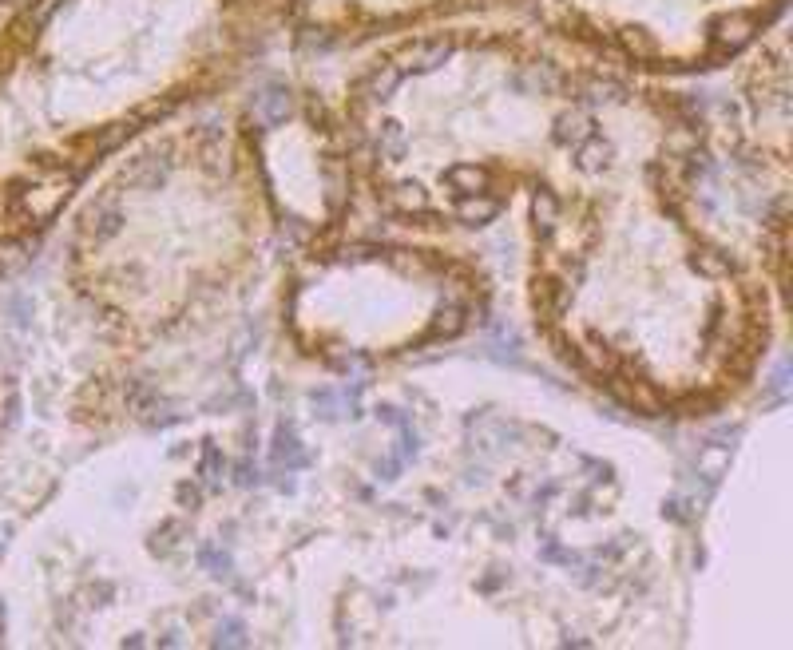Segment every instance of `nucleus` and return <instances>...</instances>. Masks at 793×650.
<instances>
[{"label":"nucleus","instance_id":"6","mask_svg":"<svg viewBox=\"0 0 793 650\" xmlns=\"http://www.w3.org/2000/svg\"><path fill=\"white\" fill-rule=\"evenodd\" d=\"M595 131H591V115L587 111H567L556 119V139L567 143V147H579L583 139H591Z\"/></svg>","mask_w":793,"mask_h":650},{"label":"nucleus","instance_id":"4","mask_svg":"<svg viewBox=\"0 0 793 650\" xmlns=\"http://www.w3.org/2000/svg\"><path fill=\"white\" fill-rule=\"evenodd\" d=\"M254 108H258V115H262L266 123H282V119L294 111V96H290L282 84H270V88L254 100Z\"/></svg>","mask_w":793,"mask_h":650},{"label":"nucleus","instance_id":"2","mask_svg":"<svg viewBox=\"0 0 793 650\" xmlns=\"http://www.w3.org/2000/svg\"><path fill=\"white\" fill-rule=\"evenodd\" d=\"M496 215H500V199L488 195V191H480V195H460V203H456V218H460L464 226H488Z\"/></svg>","mask_w":793,"mask_h":650},{"label":"nucleus","instance_id":"1","mask_svg":"<svg viewBox=\"0 0 793 650\" xmlns=\"http://www.w3.org/2000/svg\"><path fill=\"white\" fill-rule=\"evenodd\" d=\"M758 32V20L746 16V12H730V16H718L714 20V40H718V52L722 56H734L738 48H746Z\"/></svg>","mask_w":793,"mask_h":650},{"label":"nucleus","instance_id":"17","mask_svg":"<svg viewBox=\"0 0 793 650\" xmlns=\"http://www.w3.org/2000/svg\"><path fill=\"white\" fill-rule=\"evenodd\" d=\"M28 318H32V302L28 298H12V322L24 325Z\"/></svg>","mask_w":793,"mask_h":650},{"label":"nucleus","instance_id":"8","mask_svg":"<svg viewBox=\"0 0 793 650\" xmlns=\"http://www.w3.org/2000/svg\"><path fill=\"white\" fill-rule=\"evenodd\" d=\"M611 155H615L611 143H603L599 135H591V139L579 143V167H583V171H603V167L611 163Z\"/></svg>","mask_w":793,"mask_h":650},{"label":"nucleus","instance_id":"16","mask_svg":"<svg viewBox=\"0 0 793 650\" xmlns=\"http://www.w3.org/2000/svg\"><path fill=\"white\" fill-rule=\"evenodd\" d=\"M199 559L211 567V575H219V579H223V575H230V555H227V551H219V547H203V555H199Z\"/></svg>","mask_w":793,"mask_h":650},{"label":"nucleus","instance_id":"3","mask_svg":"<svg viewBox=\"0 0 793 650\" xmlns=\"http://www.w3.org/2000/svg\"><path fill=\"white\" fill-rule=\"evenodd\" d=\"M119 226H123V215H119L115 199H100V203H92V207H88V215H84V230H88V234H96V238H112Z\"/></svg>","mask_w":793,"mask_h":650},{"label":"nucleus","instance_id":"18","mask_svg":"<svg viewBox=\"0 0 793 650\" xmlns=\"http://www.w3.org/2000/svg\"><path fill=\"white\" fill-rule=\"evenodd\" d=\"M0 4H8V8H24V4H32V0H0Z\"/></svg>","mask_w":793,"mask_h":650},{"label":"nucleus","instance_id":"11","mask_svg":"<svg viewBox=\"0 0 793 650\" xmlns=\"http://www.w3.org/2000/svg\"><path fill=\"white\" fill-rule=\"evenodd\" d=\"M377 151H381L385 159H397V155L405 151V127H401V123H381V131H377Z\"/></svg>","mask_w":793,"mask_h":650},{"label":"nucleus","instance_id":"5","mask_svg":"<svg viewBox=\"0 0 793 650\" xmlns=\"http://www.w3.org/2000/svg\"><path fill=\"white\" fill-rule=\"evenodd\" d=\"M488 171L484 167H476V163H460L449 171V187H453L456 195H480V191H488Z\"/></svg>","mask_w":793,"mask_h":650},{"label":"nucleus","instance_id":"7","mask_svg":"<svg viewBox=\"0 0 793 650\" xmlns=\"http://www.w3.org/2000/svg\"><path fill=\"white\" fill-rule=\"evenodd\" d=\"M532 218H536V230H540V234H552L556 222H560V199H556L552 191H536V199H532Z\"/></svg>","mask_w":793,"mask_h":650},{"label":"nucleus","instance_id":"14","mask_svg":"<svg viewBox=\"0 0 793 650\" xmlns=\"http://www.w3.org/2000/svg\"><path fill=\"white\" fill-rule=\"evenodd\" d=\"M397 80H401V72H397V68H377V72H369V76H365V84H361V88H365L369 96H389V92L397 88Z\"/></svg>","mask_w":793,"mask_h":650},{"label":"nucleus","instance_id":"10","mask_svg":"<svg viewBox=\"0 0 793 650\" xmlns=\"http://www.w3.org/2000/svg\"><path fill=\"white\" fill-rule=\"evenodd\" d=\"M274 464H286V468L306 464V452L298 448L294 433H286V429H278V440H274Z\"/></svg>","mask_w":793,"mask_h":650},{"label":"nucleus","instance_id":"12","mask_svg":"<svg viewBox=\"0 0 793 650\" xmlns=\"http://www.w3.org/2000/svg\"><path fill=\"white\" fill-rule=\"evenodd\" d=\"M163 175H167V167H163L155 155H147V159H139V163L131 167V183H139V187H159Z\"/></svg>","mask_w":793,"mask_h":650},{"label":"nucleus","instance_id":"15","mask_svg":"<svg viewBox=\"0 0 793 650\" xmlns=\"http://www.w3.org/2000/svg\"><path fill=\"white\" fill-rule=\"evenodd\" d=\"M694 270L718 278V274H730V258H726L722 250H698V254H694Z\"/></svg>","mask_w":793,"mask_h":650},{"label":"nucleus","instance_id":"13","mask_svg":"<svg viewBox=\"0 0 793 650\" xmlns=\"http://www.w3.org/2000/svg\"><path fill=\"white\" fill-rule=\"evenodd\" d=\"M449 52H453V48H449L445 40L421 44V48H417V64H413V68H421V72H429V68H441V64L449 60Z\"/></svg>","mask_w":793,"mask_h":650},{"label":"nucleus","instance_id":"9","mask_svg":"<svg viewBox=\"0 0 793 650\" xmlns=\"http://www.w3.org/2000/svg\"><path fill=\"white\" fill-rule=\"evenodd\" d=\"M393 207L405 211V215H421V211L429 207V199H425V191H421L417 183H401V187L393 191Z\"/></svg>","mask_w":793,"mask_h":650}]
</instances>
